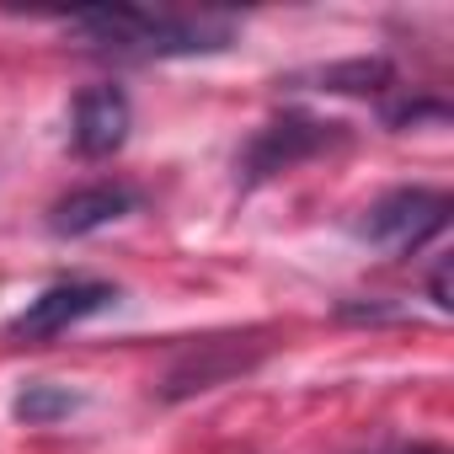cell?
Segmentation results:
<instances>
[{"instance_id": "cell-3", "label": "cell", "mask_w": 454, "mask_h": 454, "mask_svg": "<svg viewBox=\"0 0 454 454\" xmlns=\"http://www.w3.org/2000/svg\"><path fill=\"white\" fill-rule=\"evenodd\" d=\"M332 145H342V123L289 107V113L268 118V123L247 139L241 171H247V182H268V176H278V171H289V166H300V160L332 150Z\"/></svg>"}, {"instance_id": "cell-9", "label": "cell", "mask_w": 454, "mask_h": 454, "mask_svg": "<svg viewBox=\"0 0 454 454\" xmlns=\"http://www.w3.org/2000/svg\"><path fill=\"white\" fill-rule=\"evenodd\" d=\"M427 300H433V310H449V262L438 257V268L427 273Z\"/></svg>"}, {"instance_id": "cell-5", "label": "cell", "mask_w": 454, "mask_h": 454, "mask_svg": "<svg viewBox=\"0 0 454 454\" xmlns=\"http://www.w3.org/2000/svg\"><path fill=\"white\" fill-rule=\"evenodd\" d=\"M129 129H134V107L123 97V86L102 81V86H86L70 107V145L81 160H107L129 145Z\"/></svg>"}, {"instance_id": "cell-6", "label": "cell", "mask_w": 454, "mask_h": 454, "mask_svg": "<svg viewBox=\"0 0 454 454\" xmlns=\"http://www.w3.org/2000/svg\"><path fill=\"white\" fill-rule=\"evenodd\" d=\"M134 208H139V187H129V182H86V187H70L49 208V231L59 241H81V236L102 231L113 219H129Z\"/></svg>"}, {"instance_id": "cell-4", "label": "cell", "mask_w": 454, "mask_h": 454, "mask_svg": "<svg viewBox=\"0 0 454 454\" xmlns=\"http://www.w3.org/2000/svg\"><path fill=\"white\" fill-rule=\"evenodd\" d=\"M118 305V284H102V278H65V284H49L38 300H27L12 321H6V337L12 342H49V337H65L70 326L102 316Z\"/></svg>"}, {"instance_id": "cell-10", "label": "cell", "mask_w": 454, "mask_h": 454, "mask_svg": "<svg viewBox=\"0 0 454 454\" xmlns=\"http://www.w3.org/2000/svg\"><path fill=\"white\" fill-rule=\"evenodd\" d=\"M395 454H433V449H395Z\"/></svg>"}, {"instance_id": "cell-2", "label": "cell", "mask_w": 454, "mask_h": 454, "mask_svg": "<svg viewBox=\"0 0 454 454\" xmlns=\"http://www.w3.org/2000/svg\"><path fill=\"white\" fill-rule=\"evenodd\" d=\"M443 224H449V192H438V187H390L353 219V236L369 241L385 257H411L433 236H443Z\"/></svg>"}, {"instance_id": "cell-1", "label": "cell", "mask_w": 454, "mask_h": 454, "mask_svg": "<svg viewBox=\"0 0 454 454\" xmlns=\"http://www.w3.org/2000/svg\"><path fill=\"white\" fill-rule=\"evenodd\" d=\"M70 38H81L97 54L118 59H192V54H224L241 38L236 17L219 12H139V6H97V12H70L59 17Z\"/></svg>"}, {"instance_id": "cell-7", "label": "cell", "mask_w": 454, "mask_h": 454, "mask_svg": "<svg viewBox=\"0 0 454 454\" xmlns=\"http://www.w3.org/2000/svg\"><path fill=\"white\" fill-rule=\"evenodd\" d=\"M294 91H369V97H385L395 86V70L385 59H342V65H321V70H305L289 81Z\"/></svg>"}, {"instance_id": "cell-8", "label": "cell", "mask_w": 454, "mask_h": 454, "mask_svg": "<svg viewBox=\"0 0 454 454\" xmlns=\"http://www.w3.org/2000/svg\"><path fill=\"white\" fill-rule=\"evenodd\" d=\"M81 390H70V385H54V380H27L22 390H17V401H12V417L22 422V427H54V422H65L70 411H81Z\"/></svg>"}]
</instances>
